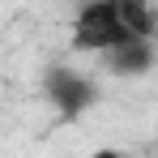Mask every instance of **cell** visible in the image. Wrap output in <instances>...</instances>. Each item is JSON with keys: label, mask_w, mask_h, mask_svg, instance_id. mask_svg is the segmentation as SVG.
<instances>
[{"label": "cell", "mask_w": 158, "mask_h": 158, "mask_svg": "<svg viewBox=\"0 0 158 158\" xmlns=\"http://www.w3.org/2000/svg\"><path fill=\"white\" fill-rule=\"evenodd\" d=\"M128 39H158L154 0H85L69 26V43L81 56H103Z\"/></svg>", "instance_id": "1"}, {"label": "cell", "mask_w": 158, "mask_h": 158, "mask_svg": "<svg viewBox=\"0 0 158 158\" xmlns=\"http://www.w3.org/2000/svg\"><path fill=\"white\" fill-rule=\"evenodd\" d=\"M43 94H47V103L56 107V115L64 124L90 115L98 107V98H103L98 94V81L90 73H81V69H73V64H52L47 77H43Z\"/></svg>", "instance_id": "2"}, {"label": "cell", "mask_w": 158, "mask_h": 158, "mask_svg": "<svg viewBox=\"0 0 158 158\" xmlns=\"http://www.w3.org/2000/svg\"><path fill=\"white\" fill-rule=\"evenodd\" d=\"M98 69L107 77H120V81H137V77H150L158 69V39H128L120 47L98 56Z\"/></svg>", "instance_id": "3"}, {"label": "cell", "mask_w": 158, "mask_h": 158, "mask_svg": "<svg viewBox=\"0 0 158 158\" xmlns=\"http://www.w3.org/2000/svg\"><path fill=\"white\" fill-rule=\"evenodd\" d=\"M154 141H158V128H154Z\"/></svg>", "instance_id": "4"}]
</instances>
